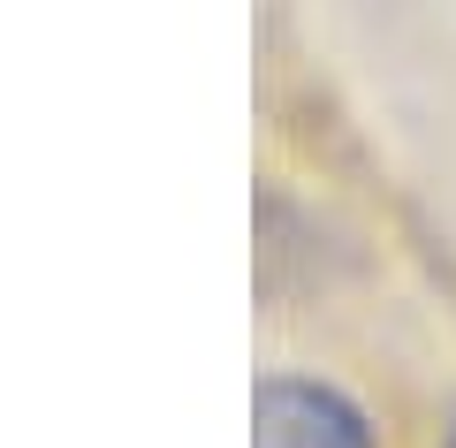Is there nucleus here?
I'll list each match as a JSON object with an SVG mask.
<instances>
[{
    "mask_svg": "<svg viewBox=\"0 0 456 448\" xmlns=\"http://www.w3.org/2000/svg\"><path fill=\"white\" fill-rule=\"evenodd\" d=\"M251 448H373L365 418L335 395V387L312 380H266L259 387V426Z\"/></svg>",
    "mask_w": 456,
    "mask_h": 448,
    "instance_id": "nucleus-1",
    "label": "nucleus"
},
{
    "mask_svg": "<svg viewBox=\"0 0 456 448\" xmlns=\"http://www.w3.org/2000/svg\"><path fill=\"white\" fill-rule=\"evenodd\" d=\"M449 448H456V433H449Z\"/></svg>",
    "mask_w": 456,
    "mask_h": 448,
    "instance_id": "nucleus-2",
    "label": "nucleus"
}]
</instances>
